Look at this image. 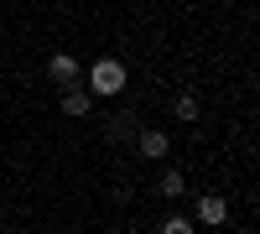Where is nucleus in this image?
Here are the masks:
<instances>
[{"label": "nucleus", "instance_id": "7", "mask_svg": "<svg viewBox=\"0 0 260 234\" xmlns=\"http://www.w3.org/2000/svg\"><path fill=\"white\" fill-rule=\"evenodd\" d=\"M161 234H192V219H182V214H172V219L161 224Z\"/></svg>", "mask_w": 260, "mask_h": 234}, {"label": "nucleus", "instance_id": "6", "mask_svg": "<svg viewBox=\"0 0 260 234\" xmlns=\"http://www.w3.org/2000/svg\"><path fill=\"white\" fill-rule=\"evenodd\" d=\"M156 187H161V198H182V193H187V177L177 172V166H167V172H161V182H156Z\"/></svg>", "mask_w": 260, "mask_h": 234}, {"label": "nucleus", "instance_id": "8", "mask_svg": "<svg viewBox=\"0 0 260 234\" xmlns=\"http://www.w3.org/2000/svg\"><path fill=\"white\" fill-rule=\"evenodd\" d=\"M177 120H198V99H192V94L177 99Z\"/></svg>", "mask_w": 260, "mask_h": 234}, {"label": "nucleus", "instance_id": "2", "mask_svg": "<svg viewBox=\"0 0 260 234\" xmlns=\"http://www.w3.org/2000/svg\"><path fill=\"white\" fill-rule=\"evenodd\" d=\"M198 219H203V224H224V219H229V203H224L219 193H208V198H198Z\"/></svg>", "mask_w": 260, "mask_h": 234}, {"label": "nucleus", "instance_id": "5", "mask_svg": "<svg viewBox=\"0 0 260 234\" xmlns=\"http://www.w3.org/2000/svg\"><path fill=\"white\" fill-rule=\"evenodd\" d=\"M47 73H52V78L62 83V89H68V83L78 78V62H73L68 52H52V62H47Z\"/></svg>", "mask_w": 260, "mask_h": 234}, {"label": "nucleus", "instance_id": "1", "mask_svg": "<svg viewBox=\"0 0 260 234\" xmlns=\"http://www.w3.org/2000/svg\"><path fill=\"white\" fill-rule=\"evenodd\" d=\"M120 89H125V68L115 57H99L89 68V94H120Z\"/></svg>", "mask_w": 260, "mask_h": 234}, {"label": "nucleus", "instance_id": "3", "mask_svg": "<svg viewBox=\"0 0 260 234\" xmlns=\"http://www.w3.org/2000/svg\"><path fill=\"white\" fill-rule=\"evenodd\" d=\"M136 146H141V156L156 161V156H167V146H172V141H167V130H141V136H136Z\"/></svg>", "mask_w": 260, "mask_h": 234}, {"label": "nucleus", "instance_id": "4", "mask_svg": "<svg viewBox=\"0 0 260 234\" xmlns=\"http://www.w3.org/2000/svg\"><path fill=\"white\" fill-rule=\"evenodd\" d=\"M89 89H62V115H73V120H83V115H89Z\"/></svg>", "mask_w": 260, "mask_h": 234}]
</instances>
